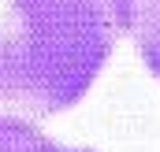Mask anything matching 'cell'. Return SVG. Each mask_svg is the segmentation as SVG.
<instances>
[{
	"mask_svg": "<svg viewBox=\"0 0 160 152\" xmlns=\"http://www.w3.org/2000/svg\"><path fill=\"white\" fill-rule=\"evenodd\" d=\"M127 11V34L138 45L142 63L149 74L160 78V0H123Z\"/></svg>",
	"mask_w": 160,
	"mask_h": 152,
	"instance_id": "obj_2",
	"label": "cell"
},
{
	"mask_svg": "<svg viewBox=\"0 0 160 152\" xmlns=\"http://www.w3.org/2000/svg\"><path fill=\"white\" fill-rule=\"evenodd\" d=\"M123 34V0H0V115L75 108Z\"/></svg>",
	"mask_w": 160,
	"mask_h": 152,
	"instance_id": "obj_1",
	"label": "cell"
},
{
	"mask_svg": "<svg viewBox=\"0 0 160 152\" xmlns=\"http://www.w3.org/2000/svg\"><path fill=\"white\" fill-rule=\"evenodd\" d=\"M0 152H93V149H67L38 130L30 119L0 115Z\"/></svg>",
	"mask_w": 160,
	"mask_h": 152,
	"instance_id": "obj_3",
	"label": "cell"
}]
</instances>
